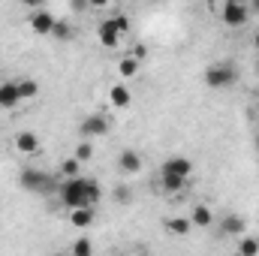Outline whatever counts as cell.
<instances>
[{
	"mask_svg": "<svg viewBox=\"0 0 259 256\" xmlns=\"http://www.w3.org/2000/svg\"><path fill=\"white\" fill-rule=\"evenodd\" d=\"M58 196L66 208H81V205H94L91 196H88V178L84 175H75V178H64L61 187H58Z\"/></svg>",
	"mask_w": 259,
	"mask_h": 256,
	"instance_id": "6da1fadb",
	"label": "cell"
},
{
	"mask_svg": "<svg viewBox=\"0 0 259 256\" xmlns=\"http://www.w3.org/2000/svg\"><path fill=\"white\" fill-rule=\"evenodd\" d=\"M238 81V69L232 61H214V64L205 69V84L211 91H226Z\"/></svg>",
	"mask_w": 259,
	"mask_h": 256,
	"instance_id": "7a4b0ae2",
	"label": "cell"
},
{
	"mask_svg": "<svg viewBox=\"0 0 259 256\" xmlns=\"http://www.w3.org/2000/svg\"><path fill=\"white\" fill-rule=\"evenodd\" d=\"M18 184H21L24 190L42 193V196L58 193V178H55V175H49V172H42V169H24V172L18 175Z\"/></svg>",
	"mask_w": 259,
	"mask_h": 256,
	"instance_id": "3957f363",
	"label": "cell"
},
{
	"mask_svg": "<svg viewBox=\"0 0 259 256\" xmlns=\"http://www.w3.org/2000/svg\"><path fill=\"white\" fill-rule=\"evenodd\" d=\"M217 15L226 27H244L250 18V3L247 0H223Z\"/></svg>",
	"mask_w": 259,
	"mask_h": 256,
	"instance_id": "277c9868",
	"label": "cell"
},
{
	"mask_svg": "<svg viewBox=\"0 0 259 256\" xmlns=\"http://www.w3.org/2000/svg\"><path fill=\"white\" fill-rule=\"evenodd\" d=\"M112 130V121L103 115V112H91L81 124H78V133H81V139H97V136H106Z\"/></svg>",
	"mask_w": 259,
	"mask_h": 256,
	"instance_id": "5b68a950",
	"label": "cell"
},
{
	"mask_svg": "<svg viewBox=\"0 0 259 256\" xmlns=\"http://www.w3.org/2000/svg\"><path fill=\"white\" fill-rule=\"evenodd\" d=\"M27 21H30V30H33V33H39V36H52V27H55L58 18H55L46 6H39V9H30V18H27Z\"/></svg>",
	"mask_w": 259,
	"mask_h": 256,
	"instance_id": "8992f818",
	"label": "cell"
},
{
	"mask_svg": "<svg viewBox=\"0 0 259 256\" xmlns=\"http://www.w3.org/2000/svg\"><path fill=\"white\" fill-rule=\"evenodd\" d=\"M97 36H100V46H103V49H118L121 39H124V33L118 30L115 18H106V21L97 27Z\"/></svg>",
	"mask_w": 259,
	"mask_h": 256,
	"instance_id": "52a82bcc",
	"label": "cell"
},
{
	"mask_svg": "<svg viewBox=\"0 0 259 256\" xmlns=\"http://www.w3.org/2000/svg\"><path fill=\"white\" fill-rule=\"evenodd\" d=\"M220 232H223L226 238H241V235L247 232V220H244L241 214H226V217L220 220Z\"/></svg>",
	"mask_w": 259,
	"mask_h": 256,
	"instance_id": "ba28073f",
	"label": "cell"
},
{
	"mask_svg": "<svg viewBox=\"0 0 259 256\" xmlns=\"http://www.w3.org/2000/svg\"><path fill=\"white\" fill-rule=\"evenodd\" d=\"M15 151L24 154V157H33V154L39 151V136L30 133V130H21V133L15 136Z\"/></svg>",
	"mask_w": 259,
	"mask_h": 256,
	"instance_id": "9c48e42d",
	"label": "cell"
},
{
	"mask_svg": "<svg viewBox=\"0 0 259 256\" xmlns=\"http://www.w3.org/2000/svg\"><path fill=\"white\" fill-rule=\"evenodd\" d=\"M18 103H21V94H18V81H3V84H0V109L12 112Z\"/></svg>",
	"mask_w": 259,
	"mask_h": 256,
	"instance_id": "30bf717a",
	"label": "cell"
},
{
	"mask_svg": "<svg viewBox=\"0 0 259 256\" xmlns=\"http://www.w3.org/2000/svg\"><path fill=\"white\" fill-rule=\"evenodd\" d=\"M130 103H133V94H130V88L124 81L109 88V106L112 109H130Z\"/></svg>",
	"mask_w": 259,
	"mask_h": 256,
	"instance_id": "8fae6325",
	"label": "cell"
},
{
	"mask_svg": "<svg viewBox=\"0 0 259 256\" xmlns=\"http://www.w3.org/2000/svg\"><path fill=\"white\" fill-rule=\"evenodd\" d=\"M118 169L124 172V175H136V172H142V157L136 154V151H121L118 154Z\"/></svg>",
	"mask_w": 259,
	"mask_h": 256,
	"instance_id": "7c38bea8",
	"label": "cell"
},
{
	"mask_svg": "<svg viewBox=\"0 0 259 256\" xmlns=\"http://www.w3.org/2000/svg\"><path fill=\"white\" fill-rule=\"evenodd\" d=\"M69 223L75 229H88L94 223V205H81V208H69Z\"/></svg>",
	"mask_w": 259,
	"mask_h": 256,
	"instance_id": "4fadbf2b",
	"label": "cell"
},
{
	"mask_svg": "<svg viewBox=\"0 0 259 256\" xmlns=\"http://www.w3.org/2000/svg\"><path fill=\"white\" fill-rule=\"evenodd\" d=\"M160 187L166 193H178L187 187V175H178V172H163L160 169Z\"/></svg>",
	"mask_w": 259,
	"mask_h": 256,
	"instance_id": "5bb4252c",
	"label": "cell"
},
{
	"mask_svg": "<svg viewBox=\"0 0 259 256\" xmlns=\"http://www.w3.org/2000/svg\"><path fill=\"white\" fill-rule=\"evenodd\" d=\"M163 172H178V175H187L190 178V172H193V163L187 160V157H169V160H163V166H160Z\"/></svg>",
	"mask_w": 259,
	"mask_h": 256,
	"instance_id": "9a60e30c",
	"label": "cell"
},
{
	"mask_svg": "<svg viewBox=\"0 0 259 256\" xmlns=\"http://www.w3.org/2000/svg\"><path fill=\"white\" fill-rule=\"evenodd\" d=\"M190 220H193V226H202V229H205V226H211V223H214V214H211V208H208V205H202V202H199V205H193V211H190Z\"/></svg>",
	"mask_w": 259,
	"mask_h": 256,
	"instance_id": "2e32d148",
	"label": "cell"
},
{
	"mask_svg": "<svg viewBox=\"0 0 259 256\" xmlns=\"http://www.w3.org/2000/svg\"><path fill=\"white\" fill-rule=\"evenodd\" d=\"M166 229H169L172 235H190V229H193V220H190V217H172V220L166 223Z\"/></svg>",
	"mask_w": 259,
	"mask_h": 256,
	"instance_id": "e0dca14e",
	"label": "cell"
},
{
	"mask_svg": "<svg viewBox=\"0 0 259 256\" xmlns=\"http://www.w3.org/2000/svg\"><path fill=\"white\" fill-rule=\"evenodd\" d=\"M75 175H81V160L72 154L61 163V178H75Z\"/></svg>",
	"mask_w": 259,
	"mask_h": 256,
	"instance_id": "ac0fdd59",
	"label": "cell"
},
{
	"mask_svg": "<svg viewBox=\"0 0 259 256\" xmlns=\"http://www.w3.org/2000/svg\"><path fill=\"white\" fill-rule=\"evenodd\" d=\"M139 64H142L139 58H133V55H127L124 61H118V72H121L124 78H133V75L139 72Z\"/></svg>",
	"mask_w": 259,
	"mask_h": 256,
	"instance_id": "d6986e66",
	"label": "cell"
},
{
	"mask_svg": "<svg viewBox=\"0 0 259 256\" xmlns=\"http://www.w3.org/2000/svg\"><path fill=\"white\" fill-rule=\"evenodd\" d=\"M18 94H21V100H33V97L39 94V84H36L33 78H21V81H18Z\"/></svg>",
	"mask_w": 259,
	"mask_h": 256,
	"instance_id": "ffe728a7",
	"label": "cell"
},
{
	"mask_svg": "<svg viewBox=\"0 0 259 256\" xmlns=\"http://www.w3.org/2000/svg\"><path fill=\"white\" fill-rule=\"evenodd\" d=\"M52 36H55V39H61V42L72 39V27H69V21L58 18V21H55V27H52Z\"/></svg>",
	"mask_w": 259,
	"mask_h": 256,
	"instance_id": "44dd1931",
	"label": "cell"
},
{
	"mask_svg": "<svg viewBox=\"0 0 259 256\" xmlns=\"http://www.w3.org/2000/svg\"><path fill=\"white\" fill-rule=\"evenodd\" d=\"M238 253L241 256H256L259 253V241L256 238H250V235H241V241H238Z\"/></svg>",
	"mask_w": 259,
	"mask_h": 256,
	"instance_id": "7402d4cb",
	"label": "cell"
},
{
	"mask_svg": "<svg viewBox=\"0 0 259 256\" xmlns=\"http://www.w3.org/2000/svg\"><path fill=\"white\" fill-rule=\"evenodd\" d=\"M69 250H72L75 256H91V253H94V244H91L88 238H78V241H75Z\"/></svg>",
	"mask_w": 259,
	"mask_h": 256,
	"instance_id": "603a6c76",
	"label": "cell"
},
{
	"mask_svg": "<svg viewBox=\"0 0 259 256\" xmlns=\"http://www.w3.org/2000/svg\"><path fill=\"white\" fill-rule=\"evenodd\" d=\"M75 157L81 160V163H88L91 157H94V148H91V142L84 139V142H78V148H75Z\"/></svg>",
	"mask_w": 259,
	"mask_h": 256,
	"instance_id": "cb8c5ba5",
	"label": "cell"
},
{
	"mask_svg": "<svg viewBox=\"0 0 259 256\" xmlns=\"http://www.w3.org/2000/svg\"><path fill=\"white\" fill-rule=\"evenodd\" d=\"M115 24H118V30H121L124 36H130V30H133V24H130V15L118 12V15H115Z\"/></svg>",
	"mask_w": 259,
	"mask_h": 256,
	"instance_id": "d4e9b609",
	"label": "cell"
},
{
	"mask_svg": "<svg viewBox=\"0 0 259 256\" xmlns=\"http://www.w3.org/2000/svg\"><path fill=\"white\" fill-rule=\"evenodd\" d=\"M115 202H121V205H127V202H133V193L124 187V184H118L115 187Z\"/></svg>",
	"mask_w": 259,
	"mask_h": 256,
	"instance_id": "484cf974",
	"label": "cell"
},
{
	"mask_svg": "<svg viewBox=\"0 0 259 256\" xmlns=\"http://www.w3.org/2000/svg\"><path fill=\"white\" fill-rule=\"evenodd\" d=\"M69 6H72V9H75V12H78V9H88V6H91V3H88V0H72V3H69Z\"/></svg>",
	"mask_w": 259,
	"mask_h": 256,
	"instance_id": "4316f807",
	"label": "cell"
},
{
	"mask_svg": "<svg viewBox=\"0 0 259 256\" xmlns=\"http://www.w3.org/2000/svg\"><path fill=\"white\" fill-rule=\"evenodd\" d=\"M91 3V9H106L109 6V0H88Z\"/></svg>",
	"mask_w": 259,
	"mask_h": 256,
	"instance_id": "83f0119b",
	"label": "cell"
},
{
	"mask_svg": "<svg viewBox=\"0 0 259 256\" xmlns=\"http://www.w3.org/2000/svg\"><path fill=\"white\" fill-rule=\"evenodd\" d=\"M21 3H24V6H27V9H39V6H42V3H46V0H21Z\"/></svg>",
	"mask_w": 259,
	"mask_h": 256,
	"instance_id": "f1b7e54d",
	"label": "cell"
},
{
	"mask_svg": "<svg viewBox=\"0 0 259 256\" xmlns=\"http://www.w3.org/2000/svg\"><path fill=\"white\" fill-rule=\"evenodd\" d=\"M133 58H139V61H142V58H145V49H142V46H136V49H133Z\"/></svg>",
	"mask_w": 259,
	"mask_h": 256,
	"instance_id": "f546056e",
	"label": "cell"
},
{
	"mask_svg": "<svg viewBox=\"0 0 259 256\" xmlns=\"http://www.w3.org/2000/svg\"><path fill=\"white\" fill-rule=\"evenodd\" d=\"M247 3H250V12H256L259 15V0H247Z\"/></svg>",
	"mask_w": 259,
	"mask_h": 256,
	"instance_id": "4dcf8cb0",
	"label": "cell"
},
{
	"mask_svg": "<svg viewBox=\"0 0 259 256\" xmlns=\"http://www.w3.org/2000/svg\"><path fill=\"white\" fill-rule=\"evenodd\" d=\"M253 49H256V52H259V30H256V33H253Z\"/></svg>",
	"mask_w": 259,
	"mask_h": 256,
	"instance_id": "1f68e13d",
	"label": "cell"
},
{
	"mask_svg": "<svg viewBox=\"0 0 259 256\" xmlns=\"http://www.w3.org/2000/svg\"><path fill=\"white\" fill-rule=\"evenodd\" d=\"M256 151H259V136H256Z\"/></svg>",
	"mask_w": 259,
	"mask_h": 256,
	"instance_id": "d6a6232c",
	"label": "cell"
},
{
	"mask_svg": "<svg viewBox=\"0 0 259 256\" xmlns=\"http://www.w3.org/2000/svg\"><path fill=\"white\" fill-rule=\"evenodd\" d=\"M256 75H259V61H256Z\"/></svg>",
	"mask_w": 259,
	"mask_h": 256,
	"instance_id": "836d02e7",
	"label": "cell"
},
{
	"mask_svg": "<svg viewBox=\"0 0 259 256\" xmlns=\"http://www.w3.org/2000/svg\"><path fill=\"white\" fill-rule=\"evenodd\" d=\"M256 109H259V100H256Z\"/></svg>",
	"mask_w": 259,
	"mask_h": 256,
	"instance_id": "e575fe53",
	"label": "cell"
}]
</instances>
